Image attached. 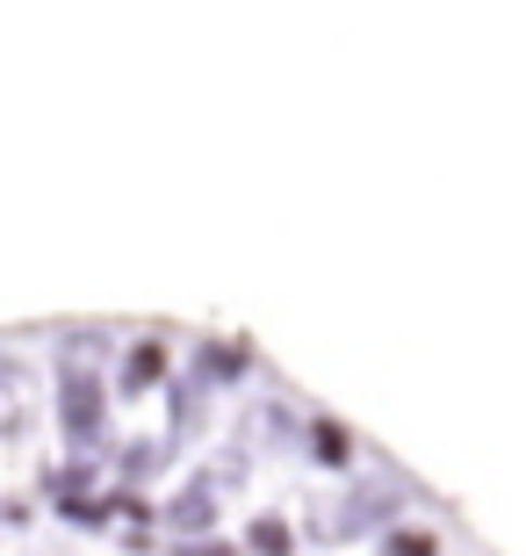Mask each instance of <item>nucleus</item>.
Masks as SVG:
<instances>
[{
  "instance_id": "obj_6",
  "label": "nucleus",
  "mask_w": 526,
  "mask_h": 556,
  "mask_svg": "<svg viewBox=\"0 0 526 556\" xmlns=\"http://www.w3.org/2000/svg\"><path fill=\"white\" fill-rule=\"evenodd\" d=\"M245 362L253 354H239V348H203V383H239Z\"/></svg>"
},
{
  "instance_id": "obj_10",
  "label": "nucleus",
  "mask_w": 526,
  "mask_h": 556,
  "mask_svg": "<svg viewBox=\"0 0 526 556\" xmlns=\"http://www.w3.org/2000/svg\"><path fill=\"white\" fill-rule=\"evenodd\" d=\"M310 448H318V463H346V433L332 427V419H318V433H310Z\"/></svg>"
},
{
  "instance_id": "obj_8",
  "label": "nucleus",
  "mask_w": 526,
  "mask_h": 556,
  "mask_svg": "<svg viewBox=\"0 0 526 556\" xmlns=\"http://www.w3.org/2000/svg\"><path fill=\"white\" fill-rule=\"evenodd\" d=\"M245 542H253V556H288V520H274V514L253 520V535H245Z\"/></svg>"
},
{
  "instance_id": "obj_11",
  "label": "nucleus",
  "mask_w": 526,
  "mask_h": 556,
  "mask_svg": "<svg viewBox=\"0 0 526 556\" xmlns=\"http://www.w3.org/2000/svg\"><path fill=\"white\" fill-rule=\"evenodd\" d=\"M174 556H231V549H223V542H209V535H195V542H181Z\"/></svg>"
},
{
  "instance_id": "obj_7",
  "label": "nucleus",
  "mask_w": 526,
  "mask_h": 556,
  "mask_svg": "<svg viewBox=\"0 0 526 556\" xmlns=\"http://www.w3.org/2000/svg\"><path fill=\"white\" fill-rule=\"evenodd\" d=\"M174 433H203V383L174 391Z\"/></svg>"
},
{
  "instance_id": "obj_5",
  "label": "nucleus",
  "mask_w": 526,
  "mask_h": 556,
  "mask_svg": "<svg viewBox=\"0 0 526 556\" xmlns=\"http://www.w3.org/2000/svg\"><path fill=\"white\" fill-rule=\"evenodd\" d=\"M159 376H166L159 340H138V348H130V362H123V391H130V397H144L152 383H159Z\"/></svg>"
},
{
  "instance_id": "obj_1",
  "label": "nucleus",
  "mask_w": 526,
  "mask_h": 556,
  "mask_svg": "<svg viewBox=\"0 0 526 556\" xmlns=\"http://www.w3.org/2000/svg\"><path fill=\"white\" fill-rule=\"evenodd\" d=\"M59 427L73 448H94L108 433V391L102 376L87 369V362H65V383H59Z\"/></svg>"
},
{
  "instance_id": "obj_3",
  "label": "nucleus",
  "mask_w": 526,
  "mask_h": 556,
  "mask_svg": "<svg viewBox=\"0 0 526 556\" xmlns=\"http://www.w3.org/2000/svg\"><path fill=\"white\" fill-rule=\"evenodd\" d=\"M397 484H354L346 492V506H339V535H361V528H383L389 514H397Z\"/></svg>"
},
{
  "instance_id": "obj_9",
  "label": "nucleus",
  "mask_w": 526,
  "mask_h": 556,
  "mask_svg": "<svg viewBox=\"0 0 526 556\" xmlns=\"http://www.w3.org/2000/svg\"><path fill=\"white\" fill-rule=\"evenodd\" d=\"M433 549H440V542L425 535V528H397V535L383 542V556H433Z\"/></svg>"
},
{
  "instance_id": "obj_4",
  "label": "nucleus",
  "mask_w": 526,
  "mask_h": 556,
  "mask_svg": "<svg viewBox=\"0 0 526 556\" xmlns=\"http://www.w3.org/2000/svg\"><path fill=\"white\" fill-rule=\"evenodd\" d=\"M166 520H174L181 535H209V520H217V484H209V477H195V484L166 506Z\"/></svg>"
},
{
  "instance_id": "obj_2",
  "label": "nucleus",
  "mask_w": 526,
  "mask_h": 556,
  "mask_svg": "<svg viewBox=\"0 0 526 556\" xmlns=\"http://www.w3.org/2000/svg\"><path fill=\"white\" fill-rule=\"evenodd\" d=\"M37 427V369L22 354H0V441H22Z\"/></svg>"
}]
</instances>
